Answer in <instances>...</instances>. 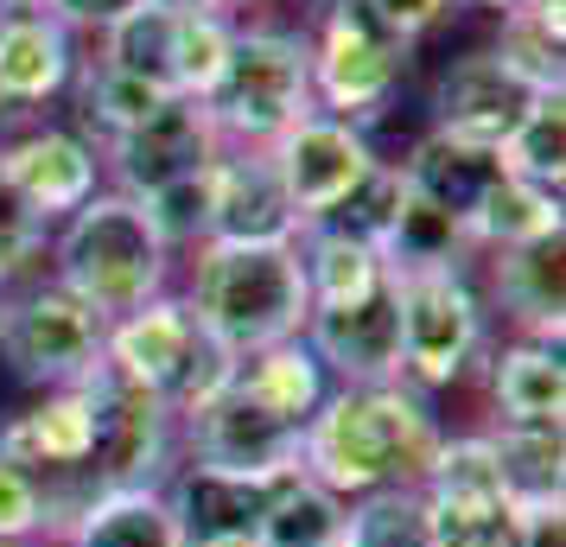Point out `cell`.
<instances>
[{"label":"cell","mask_w":566,"mask_h":547,"mask_svg":"<svg viewBox=\"0 0 566 547\" xmlns=\"http://www.w3.org/2000/svg\"><path fill=\"white\" fill-rule=\"evenodd\" d=\"M210 128L223 147H274L293 122H306L312 108V57L300 32L274 27H235L230 57L217 83L205 90Z\"/></svg>","instance_id":"5"},{"label":"cell","mask_w":566,"mask_h":547,"mask_svg":"<svg viewBox=\"0 0 566 547\" xmlns=\"http://www.w3.org/2000/svg\"><path fill=\"white\" fill-rule=\"evenodd\" d=\"M363 7H369L395 39H408V45H413V39H420V32H433L459 0H363Z\"/></svg>","instance_id":"39"},{"label":"cell","mask_w":566,"mask_h":547,"mask_svg":"<svg viewBox=\"0 0 566 547\" xmlns=\"http://www.w3.org/2000/svg\"><path fill=\"white\" fill-rule=\"evenodd\" d=\"M223 7H230V0H223Z\"/></svg>","instance_id":"46"},{"label":"cell","mask_w":566,"mask_h":547,"mask_svg":"<svg viewBox=\"0 0 566 547\" xmlns=\"http://www.w3.org/2000/svg\"><path fill=\"white\" fill-rule=\"evenodd\" d=\"M103 364L122 369L147 395H159L179 414V427L235 376V357L191 318L185 293H159L140 313L115 318L103 338Z\"/></svg>","instance_id":"7"},{"label":"cell","mask_w":566,"mask_h":547,"mask_svg":"<svg viewBox=\"0 0 566 547\" xmlns=\"http://www.w3.org/2000/svg\"><path fill=\"white\" fill-rule=\"evenodd\" d=\"M306 230L268 147H217L210 159V242H293Z\"/></svg>","instance_id":"19"},{"label":"cell","mask_w":566,"mask_h":547,"mask_svg":"<svg viewBox=\"0 0 566 547\" xmlns=\"http://www.w3.org/2000/svg\"><path fill=\"white\" fill-rule=\"evenodd\" d=\"M484 7H496V13H503V7H522V0H484Z\"/></svg>","instance_id":"45"},{"label":"cell","mask_w":566,"mask_h":547,"mask_svg":"<svg viewBox=\"0 0 566 547\" xmlns=\"http://www.w3.org/2000/svg\"><path fill=\"white\" fill-rule=\"evenodd\" d=\"M90 440H96V408H90V382H64V389H39L27 408L0 420V459L27 465L45 477L57 496V535L83 503V465H90ZM57 547V541H52Z\"/></svg>","instance_id":"12"},{"label":"cell","mask_w":566,"mask_h":547,"mask_svg":"<svg viewBox=\"0 0 566 547\" xmlns=\"http://www.w3.org/2000/svg\"><path fill=\"white\" fill-rule=\"evenodd\" d=\"M420 496H427L439 547H522V509L496 477L484 427L439 440L433 465L420 477Z\"/></svg>","instance_id":"11"},{"label":"cell","mask_w":566,"mask_h":547,"mask_svg":"<svg viewBox=\"0 0 566 547\" xmlns=\"http://www.w3.org/2000/svg\"><path fill=\"white\" fill-rule=\"evenodd\" d=\"M268 159H274V172H281L286 198L300 210V223H318V217L376 166V147H369L363 128L337 122L325 108H312L306 122H293V128L268 147Z\"/></svg>","instance_id":"15"},{"label":"cell","mask_w":566,"mask_h":547,"mask_svg":"<svg viewBox=\"0 0 566 547\" xmlns=\"http://www.w3.org/2000/svg\"><path fill=\"white\" fill-rule=\"evenodd\" d=\"M490 427H560L566 420V364L560 344L510 338L484 350Z\"/></svg>","instance_id":"22"},{"label":"cell","mask_w":566,"mask_h":547,"mask_svg":"<svg viewBox=\"0 0 566 547\" xmlns=\"http://www.w3.org/2000/svg\"><path fill=\"white\" fill-rule=\"evenodd\" d=\"M217 147L223 140H217L205 108L191 103V96H166L147 122H134L128 134L103 140V166L115 172V191L122 198H147L159 185L205 172L210 159H217Z\"/></svg>","instance_id":"13"},{"label":"cell","mask_w":566,"mask_h":547,"mask_svg":"<svg viewBox=\"0 0 566 547\" xmlns=\"http://www.w3.org/2000/svg\"><path fill=\"white\" fill-rule=\"evenodd\" d=\"M471 255V242L452 217H439L433 204H420V198H401V217H395V230L382 242V261L388 274H408V267H446V261H464Z\"/></svg>","instance_id":"34"},{"label":"cell","mask_w":566,"mask_h":547,"mask_svg":"<svg viewBox=\"0 0 566 547\" xmlns=\"http://www.w3.org/2000/svg\"><path fill=\"white\" fill-rule=\"evenodd\" d=\"M77 83V45L71 27L52 13H0V103L32 115Z\"/></svg>","instance_id":"20"},{"label":"cell","mask_w":566,"mask_h":547,"mask_svg":"<svg viewBox=\"0 0 566 547\" xmlns=\"http://www.w3.org/2000/svg\"><path fill=\"white\" fill-rule=\"evenodd\" d=\"M401 198H408L401 172H395L388 159H376V166H369V172H363V179L350 185L325 217H318V230H337V235H350V242H363V249L382 255L388 230H395V217H401Z\"/></svg>","instance_id":"33"},{"label":"cell","mask_w":566,"mask_h":547,"mask_svg":"<svg viewBox=\"0 0 566 547\" xmlns=\"http://www.w3.org/2000/svg\"><path fill=\"white\" fill-rule=\"evenodd\" d=\"M103 338L108 325L57 281H32L20 293L13 287L0 293V364L32 389L83 382L103 364Z\"/></svg>","instance_id":"10"},{"label":"cell","mask_w":566,"mask_h":547,"mask_svg":"<svg viewBox=\"0 0 566 547\" xmlns=\"http://www.w3.org/2000/svg\"><path fill=\"white\" fill-rule=\"evenodd\" d=\"M52 281L64 293H77L103 325H115V318L140 313L147 299L166 293L172 255H166V242L154 235L147 210L134 204V198L96 191L52 235Z\"/></svg>","instance_id":"4"},{"label":"cell","mask_w":566,"mask_h":547,"mask_svg":"<svg viewBox=\"0 0 566 547\" xmlns=\"http://www.w3.org/2000/svg\"><path fill=\"white\" fill-rule=\"evenodd\" d=\"M45 242H52V223H45V217L7 185V172H0V293L13 287V281H27Z\"/></svg>","instance_id":"38"},{"label":"cell","mask_w":566,"mask_h":547,"mask_svg":"<svg viewBox=\"0 0 566 547\" xmlns=\"http://www.w3.org/2000/svg\"><path fill=\"white\" fill-rule=\"evenodd\" d=\"M446 420L408 382H337L300 440V471L325 484L337 503L376 491H420Z\"/></svg>","instance_id":"2"},{"label":"cell","mask_w":566,"mask_h":547,"mask_svg":"<svg viewBox=\"0 0 566 547\" xmlns=\"http://www.w3.org/2000/svg\"><path fill=\"white\" fill-rule=\"evenodd\" d=\"M344 541V503L325 484H312L306 471H281L268 491L255 547H337Z\"/></svg>","instance_id":"29"},{"label":"cell","mask_w":566,"mask_h":547,"mask_svg":"<svg viewBox=\"0 0 566 547\" xmlns=\"http://www.w3.org/2000/svg\"><path fill=\"white\" fill-rule=\"evenodd\" d=\"M185 27H191V13L140 7L122 27L103 32V64L154 83L159 96H185Z\"/></svg>","instance_id":"25"},{"label":"cell","mask_w":566,"mask_h":547,"mask_svg":"<svg viewBox=\"0 0 566 547\" xmlns=\"http://www.w3.org/2000/svg\"><path fill=\"white\" fill-rule=\"evenodd\" d=\"M547 235H566L560 191L503 172V179L490 185V198L478 204L464 242H471V249H484V255H503V249H528V242H547Z\"/></svg>","instance_id":"26"},{"label":"cell","mask_w":566,"mask_h":547,"mask_svg":"<svg viewBox=\"0 0 566 547\" xmlns=\"http://www.w3.org/2000/svg\"><path fill=\"white\" fill-rule=\"evenodd\" d=\"M293 249H300V274H306L312 306H337V299H357L376 281H388V261L376 249H363V242L337 230H318V223L293 235Z\"/></svg>","instance_id":"30"},{"label":"cell","mask_w":566,"mask_h":547,"mask_svg":"<svg viewBox=\"0 0 566 547\" xmlns=\"http://www.w3.org/2000/svg\"><path fill=\"white\" fill-rule=\"evenodd\" d=\"M0 13H52V0H0Z\"/></svg>","instance_id":"43"},{"label":"cell","mask_w":566,"mask_h":547,"mask_svg":"<svg viewBox=\"0 0 566 547\" xmlns=\"http://www.w3.org/2000/svg\"><path fill=\"white\" fill-rule=\"evenodd\" d=\"M312 357L325 364V376L337 382H401V318H395V274L376 281L357 299L337 306H312L306 332Z\"/></svg>","instance_id":"14"},{"label":"cell","mask_w":566,"mask_h":547,"mask_svg":"<svg viewBox=\"0 0 566 547\" xmlns=\"http://www.w3.org/2000/svg\"><path fill=\"white\" fill-rule=\"evenodd\" d=\"M566 235H547V242H528V249H503L490 255V293L496 306L510 313L515 338H541L560 344L566 332Z\"/></svg>","instance_id":"23"},{"label":"cell","mask_w":566,"mask_h":547,"mask_svg":"<svg viewBox=\"0 0 566 547\" xmlns=\"http://www.w3.org/2000/svg\"><path fill=\"white\" fill-rule=\"evenodd\" d=\"M325 395H332V376L306 338L235 357V376L179 427V459L242 471V477L300 471V440Z\"/></svg>","instance_id":"1"},{"label":"cell","mask_w":566,"mask_h":547,"mask_svg":"<svg viewBox=\"0 0 566 547\" xmlns=\"http://www.w3.org/2000/svg\"><path fill=\"white\" fill-rule=\"evenodd\" d=\"M57 547H185L166 491H96L64 522Z\"/></svg>","instance_id":"24"},{"label":"cell","mask_w":566,"mask_h":547,"mask_svg":"<svg viewBox=\"0 0 566 547\" xmlns=\"http://www.w3.org/2000/svg\"><path fill=\"white\" fill-rule=\"evenodd\" d=\"M0 172L45 223H64L71 210H83L103 191L96 140H83L71 128H20L13 140H0Z\"/></svg>","instance_id":"18"},{"label":"cell","mask_w":566,"mask_h":547,"mask_svg":"<svg viewBox=\"0 0 566 547\" xmlns=\"http://www.w3.org/2000/svg\"><path fill=\"white\" fill-rule=\"evenodd\" d=\"M528 103H535V90L496 52H464L433 83V134H452V140H471V147L496 154L515 134V122L528 115Z\"/></svg>","instance_id":"17"},{"label":"cell","mask_w":566,"mask_h":547,"mask_svg":"<svg viewBox=\"0 0 566 547\" xmlns=\"http://www.w3.org/2000/svg\"><path fill=\"white\" fill-rule=\"evenodd\" d=\"M83 382H90V408H96V440H90V465H83V496L154 491V484H166L179 471V414L108 364H96Z\"/></svg>","instance_id":"9"},{"label":"cell","mask_w":566,"mask_h":547,"mask_svg":"<svg viewBox=\"0 0 566 547\" xmlns=\"http://www.w3.org/2000/svg\"><path fill=\"white\" fill-rule=\"evenodd\" d=\"M57 541V496L45 477L0 459V547H52Z\"/></svg>","instance_id":"35"},{"label":"cell","mask_w":566,"mask_h":547,"mask_svg":"<svg viewBox=\"0 0 566 547\" xmlns=\"http://www.w3.org/2000/svg\"><path fill=\"white\" fill-rule=\"evenodd\" d=\"M496 159H503V172H515V179L560 191V179H566V96H535L528 115L515 122V134L496 147Z\"/></svg>","instance_id":"31"},{"label":"cell","mask_w":566,"mask_h":547,"mask_svg":"<svg viewBox=\"0 0 566 547\" xmlns=\"http://www.w3.org/2000/svg\"><path fill=\"white\" fill-rule=\"evenodd\" d=\"M159 491H166V509L179 522L185 547H255L274 477H242V471L179 459V471Z\"/></svg>","instance_id":"16"},{"label":"cell","mask_w":566,"mask_h":547,"mask_svg":"<svg viewBox=\"0 0 566 547\" xmlns=\"http://www.w3.org/2000/svg\"><path fill=\"white\" fill-rule=\"evenodd\" d=\"M147 0H52V20H64L71 32H108V27H122L128 13H140Z\"/></svg>","instance_id":"40"},{"label":"cell","mask_w":566,"mask_h":547,"mask_svg":"<svg viewBox=\"0 0 566 547\" xmlns=\"http://www.w3.org/2000/svg\"><path fill=\"white\" fill-rule=\"evenodd\" d=\"M185 306L230 357H255L268 344L306 332L312 293L293 242H205L191 249Z\"/></svg>","instance_id":"3"},{"label":"cell","mask_w":566,"mask_h":547,"mask_svg":"<svg viewBox=\"0 0 566 547\" xmlns=\"http://www.w3.org/2000/svg\"><path fill=\"white\" fill-rule=\"evenodd\" d=\"M522 547H566V503L522 509Z\"/></svg>","instance_id":"41"},{"label":"cell","mask_w":566,"mask_h":547,"mask_svg":"<svg viewBox=\"0 0 566 547\" xmlns=\"http://www.w3.org/2000/svg\"><path fill=\"white\" fill-rule=\"evenodd\" d=\"M147 7H166V13H223V0H147Z\"/></svg>","instance_id":"42"},{"label":"cell","mask_w":566,"mask_h":547,"mask_svg":"<svg viewBox=\"0 0 566 547\" xmlns=\"http://www.w3.org/2000/svg\"><path fill=\"white\" fill-rule=\"evenodd\" d=\"M490 52L503 57L535 96H566L560 90V77H566L560 0H522V7H503V27H496V45H490Z\"/></svg>","instance_id":"28"},{"label":"cell","mask_w":566,"mask_h":547,"mask_svg":"<svg viewBox=\"0 0 566 547\" xmlns=\"http://www.w3.org/2000/svg\"><path fill=\"white\" fill-rule=\"evenodd\" d=\"M159 103H166V96H159L154 83L128 77V71H115V64H103V57L83 71V122L103 134V140L128 134L134 122H147Z\"/></svg>","instance_id":"36"},{"label":"cell","mask_w":566,"mask_h":547,"mask_svg":"<svg viewBox=\"0 0 566 547\" xmlns=\"http://www.w3.org/2000/svg\"><path fill=\"white\" fill-rule=\"evenodd\" d=\"M388 166L401 172V185L420 204L452 217L459 230H471V217L490 198V185L503 179V159L490 147H471V140H452V134H433V128L408 147V159H388Z\"/></svg>","instance_id":"21"},{"label":"cell","mask_w":566,"mask_h":547,"mask_svg":"<svg viewBox=\"0 0 566 547\" xmlns=\"http://www.w3.org/2000/svg\"><path fill=\"white\" fill-rule=\"evenodd\" d=\"M395 318H401V382L433 401L459 389L490 350V306L464 261L446 267H408L395 274Z\"/></svg>","instance_id":"6"},{"label":"cell","mask_w":566,"mask_h":547,"mask_svg":"<svg viewBox=\"0 0 566 547\" xmlns=\"http://www.w3.org/2000/svg\"><path fill=\"white\" fill-rule=\"evenodd\" d=\"M13 122H20V115H13V108L0 103V128H13Z\"/></svg>","instance_id":"44"},{"label":"cell","mask_w":566,"mask_h":547,"mask_svg":"<svg viewBox=\"0 0 566 547\" xmlns=\"http://www.w3.org/2000/svg\"><path fill=\"white\" fill-rule=\"evenodd\" d=\"M337 547H439L433 516L420 491H376L344 503V541Z\"/></svg>","instance_id":"32"},{"label":"cell","mask_w":566,"mask_h":547,"mask_svg":"<svg viewBox=\"0 0 566 547\" xmlns=\"http://www.w3.org/2000/svg\"><path fill=\"white\" fill-rule=\"evenodd\" d=\"M134 204L147 210V223H154V235L166 242V255L205 249L210 242V166L191 172V179L159 185V191H147V198H134Z\"/></svg>","instance_id":"37"},{"label":"cell","mask_w":566,"mask_h":547,"mask_svg":"<svg viewBox=\"0 0 566 547\" xmlns=\"http://www.w3.org/2000/svg\"><path fill=\"white\" fill-rule=\"evenodd\" d=\"M496 477L515 509L566 503V433L560 427H484Z\"/></svg>","instance_id":"27"},{"label":"cell","mask_w":566,"mask_h":547,"mask_svg":"<svg viewBox=\"0 0 566 547\" xmlns=\"http://www.w3.org/2000/svg\"><path fill=\"white\" fill-rule=\"evenodd\" d=\"M306 57H312V103L337 122H350V128H369L408 77V39H395L363 0L325 7L318 39H306Z\"/></svg>","instance_id":"8"}]
</instances>
